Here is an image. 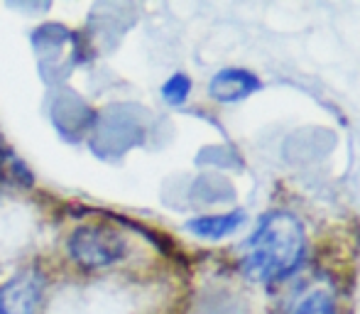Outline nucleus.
I'll use <instances>...</instances> for the list:
<instances>
[{"label":"nucleus","mask_w":360,"mask_h":314,"mask_svg":"<svg viewBox=\"0 0 360 314\" xmlns=\"http://www.w3.org/2000/svg\"><path fill=\"white\" fill-rule=\"evenodd\" d=\"M307 236L297 216L270 211L243 243V270L257 282H275L292 275L304 260Z\"/></svg>","instance_id":"f257e3e1"},{"label":"nucleus","mask_w":360,"mask_h":314,"mask_svg":"<svg viewBox=\"0 0 360 314\" xmlns=\"http://www.w3.org/2000/svg\"><path fill=\"white\" fill-rule=\"evenodd\" d=\"M128 251L123 234L110 226H81L69 238V256L84 270H101L120 263Z\"/></svg>","instance_id":"f03ea898"},{"label":"nucleus","mask_w":360,"mask_h":314,"mask_svg":"<svg viewBox=\"0 0 360 314\" xmlns=\"http://www.w3.org/2000/svg\"><path fill=\"white\" fill-rule=\"evenodd\" d=\"M42 295V277L34 272L15 275L0 287V314H34Z\"/></svg>","instance_id":"7ed1b4c3"},{"label":"nucleus","mask_w":360,"mask_h":314,"mask_svg":"<svg viewBox=\"0 0 360 314\" xmlns=\"http://www.w3.org/2000/svg\"><path fill=\"white\" fill-rule=\"evenodd\" d=\"M260 89V79L248 69H223L209 84L211 99L218 103H238Z\"/></svg>","instance_id":"20e7f679"},{"label":"nucleus","mask_w":360,"mask_h":314,"mask_svg":"<svg viewBox=\"0 0 360 314\" xmlns=\"http://www.w3.org/2000/svg\"><path fill=\"white\" fill-rule=\"evenodd\" d=\"M245 224V214L243 211H231V214H209V216H196V219L186 221V231H191L199 238H218L231 236L233 231H238Z\"/></svg>","instance_id":"39448f33"},{"label":"nucleus","mask_w":360,"mask_h":314,"mask_svg":"<svg viewBox=\"0 0 360 314\" xmlns=\"http://www.w3.org/2000/svg\"><path fill=\"white\" fill-rule=\"evenodd\" d=\"M292 314H336V300L328 290H314L299 302Z\"/></svg>","instance_id":"423d86ee"},{"label":"nucleus","mask_w":360,"mask_h":314,"mask_svg":"<svg viewBox=\"0 0 360 314\" xmlns=\"http://www.w3.org/2000/svg\"><path fill=\"white\" fill-rule=\"evenodd\" d=\"M191 94V79L186 74H174L162 86V99L169 106H181Z\"/></svg>","instance_id":"0eeeda50"}]
</instances>
